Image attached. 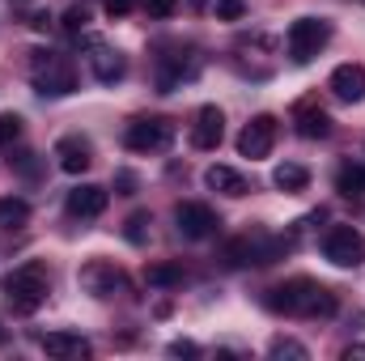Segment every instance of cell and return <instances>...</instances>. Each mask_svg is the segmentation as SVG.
Here are the masks:
<instances>
[{
	"label": "cell",
	"instance_id": "obj_8",
	"mask_svg": "<svg viewBox=\"0 0 365 361\" xmlns=\"http://www.w3.org/2000/svg\"><path fill=\"white\" fill-rule=\"evenodd\" d=\"M175 225H179V234L187 243H204L217 230V213L200 200H182V204H175Z\"/></svg>",
	"mask_w": 365,
	"mask_h": 361
},
{
	"label": "cell",
	"instance_id": "obj_31",
	"mask_svg": "<svg viewBox=\"0 0 365 361\" xmlns=\"http://www.w3.org/2000/svg\"><path fill=\"white\" fill-rule=\"evenodd\" d=\"M119 187H123V195H132V187H136V179H132V175L123 171V175H119Z\"/></svg>",
	"mask_w": 365,
	"mask_h": 361
},
{
	"label": "cell",
	"instance_id": "obj_10",
	"mask_svg": "<svg viewBox=\"0 0 365 361\" xmlns=\"http://www.w3.org/2000/svg\"><path fill=\"white\" fill-rule=\"evenodd\" d=\"M221 136H225V115H221V106H200V111H195V123H191V149L212 153V149L221 145Z\"/></svg>",
	"mask_w": 365,
	"mask_h": 361
},
{
	"label": "cell",
	"instance_id": "obj_18",
	"mask_svg": "<svg viewBox=\"0 0 365 361\" xmlns=\"http://www.w3.org/2000/svg\"><path fill=\"white\" fill-rule=\"evenodd\" d=\"M327 132H331V115L327 111H314V106L297 111V136L302 141H323Z\"/></svg>",
	"mask_w": 365,
	"mask_h": 361
},
{
	"label": "cell",
	"instance_id": "obj_30",
	"mask_svg": "<svg viewBox=\"0 0 365 361\" xmlns=\"http://www.w3.org/2000/svg\"><path fill=\"white\" fill-rule=\"evenodd\" d=\"M195 353H200V349H195L191 340H175V345H170V357H195Z\"/></svg>",
	"mask_w": 365,
	"mask_h": 361
},
{
	"label": "cell",
	"instance_id": "obj_12",
	"mask_svg": "<svg viewBox=\"0 0 365 361\" xmlns=\"http://www.w3.org/2000/svg\"><path fill=\"white\" fill-rule=\"evenodd\" d=\"M106 200H110L106 187H98V183H81V187L68 191L64 208H68V217H77V221H93V217L106 213Z\"/></svg>",
	"mask_w": 365,
	"mask_h": 361
},
{
	"label": "cell",
	"instance_id": "obj_27",
	"mask_svg": "<svg viewBox=\"0 0 365 361\" xmlns=\"http://www.w3.org/2000/svg\"><path fill=\"white\" fill-rule=\"evenodd\" d=\"M140 9L153 17V21H166V17H175V9H179V0H140Z\"/></svg>",
	"mask_w": 365,
	"mask_h": 361
},
{
	"label": "cell",
	"instance_id": "obj_9",
	"mask_svg": "<svg viewBox=\"0 0 365 361\" xmlns=\"http://www.w3.org/2000/svg\"><path fill=\"white\" fill-rule=\"evenodd\" d=\"M81 289L93 293V298H115V293L128 289V280H123V272L115 268L110 260H90L81 268Z\"/></svg>",
	"mask_w": 365,
	"mask_h": 361
},
{
	"label": "cell",
	"instance_id": "obj_20",
	"mask_svg": "<svg viewBox=\"0 0 365 361\" xmlns=\"http://www.w3.org/2000/svg\"><path fill=\"white\" fill-rule=\"evenodd\" d=\"M30 221V204L21 195H0V225L4 230H21Z\"/></svg>",
	"mask_w": 365,
	"mask_h": 361
},
{
	"label": "cell",
	"instance_id": "obj_21",
	"mask_svg": "<svg viewBox=\"0 0 365 361\" xmlns=\"http://www.w3.org/2000/svg\"><path fill=\"white\" fill-rule=\"evenodd\" d=\"M145 280L153 289H175V285H182V264H149Z\"/></svg>",
	"mask_w": 365,
	"mask_h": 361
},
{
	"label": "cell",
	"instance_id": "obj_13",
	"mask_svg": "<svg viewBox=\"0 0 365 361\" xmlns=\"http://www.w3.org/2000/svg\"><path fill=\"white\" fill-rule=\"evenodd\" d=\"M90 73H93V81H102V86H115V81H123V73H128V60H123L115 47H106V43L90 39Z\"/></svg>",
	"mask_w": 365,
	"mask_h": 361
},
{
	"label": "cell",
	"instance_id": "obj_5",
	"mask_svg": "<svg viewBox=\"0 0 365 361\" xmlns=\"http://www.w3.org/2000/svg\"><path fill=\"white\" fill-rule=\"evenodd\" d=\"M323 260L336 268H361L365 264V234L357 225H331L323 234Z\"/></svg>",
	"mask_w": 365,
	"mask_h": 361
},
{
	"label": "cell",
	"instance_id": "obj_25",
	"mask_svg": "<svg viewBox=\"0 0 365 361\" xmlns=\"http://www.w3.org/2000/svg\"><path fill=\"white\" fill-rule=\"evenodd\" d=\"M21 115H0V149H9V145H17L21 141Z\"/></svg>",
	"mask_w": 365,
	"mask_h": 361
},
{
	"label": "cell",
	"instance_id": "obj_14",
	"mask_svg": "<svg viewBox=\"0 0 365 361\" xmlns=\"http://www.w3.org/2000/svg\"><path fill=\"white\" fill-rule=\"evenodd\" d=\"M327 90L336 93L340 102H361L365 98V64H353V60L349 64H336Z\"/></svg>",
	"mask_w": 365,
	"mask_h": 361
},
{
	"label": "cell",
	"instance_id": "obj_1",
	"mask_svg": "<svg viewBox=\"0 0 365 361\" xmlns=\"http://www.w3.org/2000/svg\"><path fill=\"white\" fill-rule=\"evenodd\" d=\"M264 306L276 310V315H293V319H331L340 310V298L327 285L310 280V276H293V280L268 289Z\"/></svg>",
	"mask_w": 365,
	"mask_h": 361
},
{
	"label": "cell",
	"instance_id": "obj_3",
	"mask_svg": "<svg viewBox=\"0 0 365 361\" xmlns=\"http://www.w3.org/2000/svg\"><path fill=\"white\" fill-rule=\"evenodd\" d=\"M30 77H34V90L43 93V98H68V93L77 90V68L60 51H34Z\"/></svg>",
	"mask_w": 365,
	"mask_h": 361
},
{
	"label": "cell",
	"instance_id": "obj_22",
	"mask_svg": "<svg viewBox=\"0 0 365 361\" xmlns=\"http://www.w3.org/2000/svg\"><path fill=\"white\" fill-rule=\"evenodd\" d=\"M336 191L340 195H365V166H340Z\"/></svg>",
	"mask_w": 365,
	"mask_h": 361
},
{
	"label": "cell",
	"instance_id": "obj_4",
	"mask_svg": "<svg viewBox=\"0 0 365 361\" xmlns=\"http://www.w3.org/2000/svg\"><path fill=\"white\" fill-rule=\"evenodd\" d=\"M327 43H331V21L327 17H297L284 30V51H289L293 64H310Z\"/></svg>",
	"mask_w": 365,
	"mask_h": 361
},
{
	"label": "cell",
	"instance_id": "obj_29",
	"mask_svg": "<svg viewBox=\"0 0 365 361\" xmlns=\"http://www.w3.org/2000/svg\"><path fill=\"white\" fill-rule=\"evenodd\" d=\"M132 4H136V0H102L106 17H123V13H132Z\"/></svg>",
	"mask_w": 365,
	"mask_h": 361
},
{
	"label": "cell",
	"instance_id": "obj_26",
	"mask_svg": "<svg viewBox=\"0 0 365 361\" xmlns=\"http://www.w3.org/2000/svg\"><path fill=\"white\" fill-rule=\"evenodd\" d=\"M212 13H217V21H242L247 17V0H217Z\"/></svg>",
	"mask_w": 365,
	"mask_h": 361
},
{
	"label": "cell",
	"instance_id": "obj_24",
	"mask_svg": "<svg viewBox=\"0 0 365 361\" xmlns=\"http://www.w3.org/2000/svg\"><path fill=\"white\" fill-rule=\"evenodd\" d=\"M123 238L132 247H145V238H149V213H132L128 225H123Z\"/></svg>",
	"mask_w": 365,
	"mask_h": 361
},
{
	"label": "cell",
	"instance_id": "obj_33",
	"mask_svg": "<svg viewBox=\"0 0 365 361\" xmlns=\"http://www.w3.org/2000/svg\"><path fill=\"white\" fill-rule=\"evenodd\" d=\"M4 345H9V332H4V323H0V349H4Z\"/></svg>",
	"mask_w": 365,
	"mask_h": 361
},
{
	"label": "cell",
	"instance_id": "obj_32",
	"mask_svg": "<svg viewBox=\"0 0 365 361\" xmlns=\"http://www.w3.org/2000/svg\"><path fill=\"white\" fill-rule=\"evenodd\" d=\"M344 357L353 361V357H365V345H349V349H344Z\"/></svg>",
	"mask_w": 365,
	"mask_h": 361
},
{
	"label": "cell",
	"instance_id": "obj_6",
	"mask_svg": "<svg viewBox=\"0 0 365 361\" xmlns=\"http://www.w3.org/2000/svg\"><path fill=\"white\" fill-rule=\"evenodd\" d=\"M170 141H175L170 119H132L123 132V145L132 153H162V149H170Z\"/></svg>",
	"mask_w": 365,
	"mask_h": 361
},
{
	"label": "cell",
	"instance_id": "obj_7",
	"mask_svg": "<svg viewBox=\"0 0 365 361\" xmlns=\"http://www.w3.org/2000/svg\"><path fill=\"white\" fill-rule=\"evenodd\" d=\"M276 132H280L276 115H255V119L238 132V153H242V158H251V162L268 158V153H272V145H276Z\"/></svg>",
	"mask_w": 365,
	"mask_h": 361
},
{
	"label": "cell",
	"instance_id": "obj_11",
	"mask_svg": "<svg viewBox=\"0 0 365 361\" xmlns=\"http://www.w3.org/2000/svg\"><path fill=\"white\" fill-rule=\"evenodd\" d=\"M51 153H56V162H60V171H64V175H86V171H90V162H93V149H90V141H86L81 132L60 136Z\"/></svg>",
	"mask_w": 365,
	"mask_h": 361
},
{
	"label": "cell",
	"instance_id": "obj_28",
	"mask_svg": "<svg viewBox=\"0 0 365 361\" xmlns=\"http://www.w3.org/2000/svg\"><path fill=\"white\" fill-rule=\"evenodd\" d=\"M86 21H90L86 4H73V9L64 13V30H68V34H81V30H86Z\"/></svg>",
	"mask_w": 365,
	"mask_h": 361
},
{
	"label": "cell",
	"instance_id": "obj_19",
	"mask_svg": "<svg viewBox=\"0 0 365 361\" xmlns=\"http://www.w3.org/2000/svg\"><path fill=\"white\" fill-rule=\"evenodd\" d=\"M272 183L280 191H306V187H310V171L297 166V162H280L272 171Z\"/></svg>",
	"mask_w": 365,
	"mask_h": 361
},
{
	"label": "cell",
	"instance_id": "obj_23",
	"mask_svg": "<svg viewBox=\"0 0 365 361\" xmlns=\"http://www.w3.org/2000/svg\"><path fill=\"white\" fill-rule=\"evenodd\" d=\"M268 357H293V361H306L310 357V349L302 345V340H293V336H276L272 345H268Z\"/></svg>",
	"mask_w": 365,
	"mask_h": 361
},
{
	"label": "cell",
	"instance_id": "obj_2",
	"mask_svg": "<svg viewBox=\"0 0 365 361\" xmlns=\"http://www.w3.org/2000/svg\"><path fill=\"white\" fill-rule=\"evenodd\" d=\"M0 293H4L13 315H34L47 302V293H51V276H47L43 264H21V268H13L4 276Z\"/></svg>",
	"mask_w": 365,
	"mask_h": 361
},
{
	"label": "cell",
	"instance_id": "obj_16",
	"mask_svg": "<svg viewBox=\"0 0 365 361\" xmlns=\"http://www.w3.org/2000/svg\"><path fill=\"white\" fill-rule=\"evenodd\" d=\"M204 183H208L212 191H221V195H234V200L251 191V187H247V179H242L234 166H208V171H204Z\"/></svg>",
	"mask_w": 365,
	"mask_h": 361
},
{
	"label": "cell",
	"instance_id": "obj_15",
	"mask_svg": "<svg viewBox=\"0 0 365 361\" xmlns=\"http://www.w3.org/2000/svg\"><path fill=\"white\" fill-rule=\"evenodd\" d=\"M38 349H43L47 357H56V361L90 357V340L77 336V332H47V336H38Z\"/></svg>",
	"mask_w": 365,
	"mask_h": 361
},
{
	"label": "cell",
	"instance_id": "obj_17",
	"mask_svg": "<svg viewBox=\"0 0 365 361\" xmlns=\"http://www.w3.org/2000/svg\"><path fill=\"white\" fill-rule=\"evenodd\" d=\"M195 73H200V60H187L182 64V56H166L162 60V73H158V86L162 90H179L182 81H191Z\"/></svg>",
	"mask_w": 365,
	"mask_h": 361
}]
</instances>
